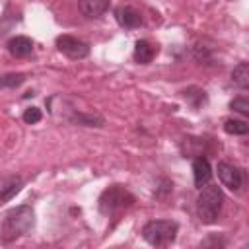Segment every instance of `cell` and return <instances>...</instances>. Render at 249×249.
Wrapping results in <instances>:
<instances>
[{"instance_id":"1","label":"cell","mask_w":249,"mask_h":249,"mask_svg":"<svg viewBox=\"0 0 249 249\" xmlns=\"http://www.w3.org/2000/svg\"><path fill=\"white\" fill-rule=\"evenodd\" d=\"M35 226V210L29 204L16 206L6 212L2 226H0V237L2 241L10 243L16 241L21 235H27Z\"/></svg>"},{"instance_id":"2","label":"cell","mask_w":249,"mask_h":249,"mask_svg":"<svg viewBox=\"0 0 249 249\" xmlns=\"http://www.w3.org/2000/svg\"><path fill=\"white\" fill-rule=\"evenodd\" d=\"M222 206L224 193L218 185L206 183L204 187H200V193L196 196V216L202 224H214L222 214Z\"/></svg>"},{"instance_id":"3","label":"cell","mask_w":249,"mask_h":249,"mask_svg":"<svg viewBox=\"0 0 249 249\" xmlns=\"http://www.w3.org/2000/svg\"><path fill=\"white\" fill-rule=\"evenodd\" d=\"M134 200H136L134 195L126 187H123V185H111V187H107L99 195L97 206H99V212L103 216H115V214L123 212L124 208L132 206Z\"/></svg>"},{"instance_id":"4","label":"cell","mask_w":249,"mask_h":249,"mask_svg":"<svg viewBox=\"0 0 249 249\" xmlns=\"http://www.w3.org/2000/svg\"><path fill=\"white\" fill-rule=\"evenodd\" d=\"M177 231H179L177 222H171V220H152V222L144 224L142 237L150 245H154V247H165V245L175 241Z\"/></svg>"},{"instance_id":"5","label":"cell","mask_w":249,"mask_h":249,"mask_svg":"<svg viewBox=\"0 0 249 249\" xmlns=\"http://www.w3.org/2000/svg\"><path fill=\"white\" fill-rule=\"evenodd\" d=\"M56 49L64 56H68L72 60H80V58H86L89 54V45L86 41L74 37V35H60V37H56Z\"/></svg>"},{"instance_id":"6","label":"cell","mask_w":249,"mask_h":249,"mask_svg":"<svg viewBox=\"0 0 249 249\" xmlns=\"http://www.w3.org/2000/svg\"><path fill=\"white\" fill-rule=\"evenodd\" d=\"M216 171H218V177L222 181L224 187H228L230 191H239L243 187V171L231 163H226V161H220L216 165Z\"/></svg>"},{"instance_id":"7","label":"cell","mask_w":249,"mask_h":249,"mask_svg":"<svg viewBox=\"0 0 249 249\" xmlns=\"http://www.w3.org/2000/svg\"><path fill=\"white\" fill-rule=\"evenodd\" d=\"M115 19L124 29H136V27L142 25V16L132 6H119L115 10Z\"/></svg>"},{"instance_id":"8","label":"cell","mask_w":249,"mask_h":249,"mask_svg":"<svg viewBox=\"0 0 249 249\" xmlns=\"http://www.w3.org/2000/svg\"><path fill=\"white\" fill-rule=\"evenodd\" d=\"M193 177H195V187L200 189L204 187L206 183H210L212 179V169H210V163L206 158L198 156L193 160Z\"/></svg>"},{"instance_id":"9","label":"cell","mask_w":249,"mask_h":249,"mask_svg":"<svg viewBox=\"0 0 249 249\" xmlns=\"http://www.w3.org/2000/svg\"><path fill=\"white\" fill-rule=\"evenodd\" d=\"M8 53L16 58H23L29 56L33 53V41L25 35H16L8 41Z\"/></svg>"},{"instance_id":"10","label":"cell","mask_w":249,"mask_h":249,"mask_svg":"<svg viewBox=\"0 0 249 249\" xmlns=\"http://www.w3.org/2000/svg\"><path fill=\"white\" fill-rule=\"evenodd\" d=\"M78 6L86 18L95 19V18H101L109 10L111 0H78Z\"/></svg>"},{"instance_id":"11","label":"cell","mask_w":249,"mask_h":249,"mask_svg":"<svg viewBox=\"0 0 249 249\" xmlns=\"http://www.w3.org/2000/svg\"><path fill=\"white\" fill-rule=\"evenodd\" d=\"M156 53H158V47H154L150 41H146V39H140V41H136V45H134V60L138 62V64H148V62H152V58L156 56Z\"/></svg>"},{"instance_id":"12","label":"cell","mask_w":249,"mask_h":249,"mask_svg":"<svg viewBox=\"0 0 249 249\" xmlns=\"http://www.w3.org/2000/svg\"><path fill=\"white\" fill-rule=\"evenodd\" d=\"M23 187V181L19 177H6L4 181H0V202H8L12 200Z\"/></svg>"},{"instance_id":"13","label":"cell","mask_w":249,"mask_h":249,"mask_svg":"<svg viewBox=\"0 0 249 249\" xmlns=\"http://www.w3.org/2000/svg\"><path fill=\"white\" fill-rule=\"evenodd\" d=\"M183 97H185V99H187V103H191L195 109L202 107V105L206 103V99H208L206 91H204V89H200V88H196V86H191V88L183 89Z\"/></svg>"},{"instance_id":"14","label":"cell","mask_w":249,"mask_h":249,"mask_svg":"<svg viewBox=\"0 0 249 249\" xmlns=\"http://www.w3.org/2000/svg\"><path fill=\"white\" fill-rule=\"evenodd\" d=\"M231 82L237 88H241V89H247L249 88V64L247 62H239L231 70Z\"/></svg>"},{"instance_id":"15","label":"cell","mask_w":249,"mask_h":249,"mask_svg":"<svg viewBox=\"0 0 249 249\" xmlns=\"http://www.w3.org/2000/svg\"><path fill=\"white\" fill-rule=\"evenodd\" d=\"M224 130L228 134H237V136H243L249 132V124L245 121H239V119H228L224 123Z\"/></svg>"},{"instance_id":"16","label":"cell","mask_w":249,"mask_h":249,"mask_svg":"<svg viewBox=\"0 0 249 249\" xmlns=\"http://www.w3.org/2000/svg\"><path fill=\"white\" fill-rule=\"evenodd\" d=\"M25 82V74H6L0 76V89L4 88H18Z\"/></svg>"},{"instance_id":"17","label":"cell","mask_w":249,"mask_h":249,"mask_svg":"<svg viewBox=\"0 0 249 249\" xmlns=\"http://www.w3.org/2000/svg\"><path fill=\"white\" fill-rule=\"evenodd\" d=\"M230 109H233V111H237L239 115L247 117V115H249V99H247V97H235V99L230 101Z\"/></svg>"},{"instance_id":"18","label":"cell","mask_w":249,"mask_h":249,"mask_svg":"<svg viewBox=\"0 0 249 249\" xmlns=\"http://www.w3.org/2000/svg\"><path fill=\"white\" fill-rule=\"evenodd\" d=\"M43 119V113H41V109H37V107H27L25 111H23V121L27 123V124H35V123H39Z\"/></svg>"},{"instance_id":"19","label":"cell","mask_w":249,"mask_h":249,"mask_svg":"<svg viewBox=\"0 0 249 249\" xmlns=\"http://www.w3.org/2000/svg\"><path fill=\"white\" fill-rule=\"evenodd\" d=\"M171 189H173V183L163 177V179H160V187L156 189V196H158V198H165V196L171 193Z\"/></svg>"}]
</instances>
